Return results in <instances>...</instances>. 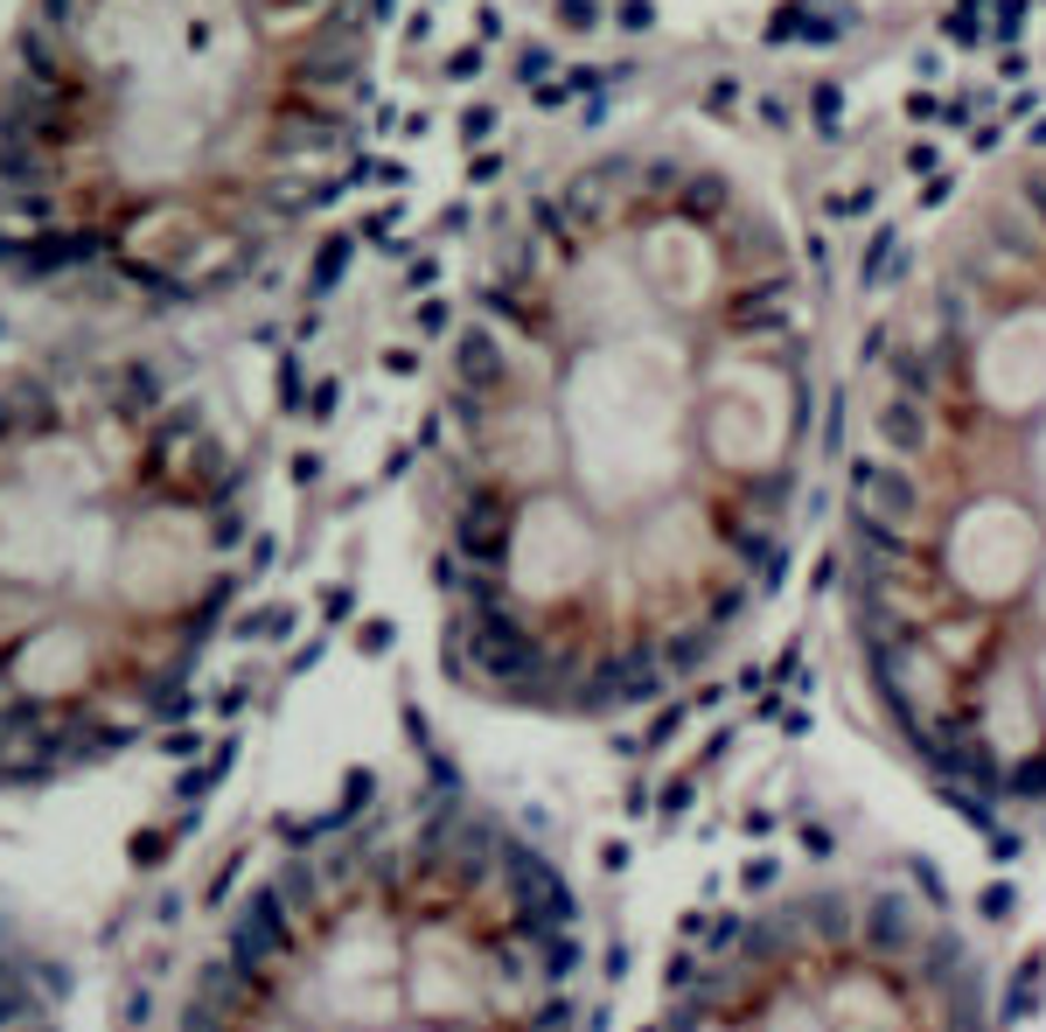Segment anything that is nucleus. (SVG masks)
I'll list each match as a JSON object with an SVG mask.
<instances>
[{
  "label": "nucleus",
  "mask_w": 1046,
  "mask_h": 1032,
  "mask_svg": "<svg viewBox=\"0 0 1046 1032\" xmlns=\"http://www.w3.org/2000/svg\"><path fill=\"white\" fill-rule=\"evenodd\" d=\"M649 1032H998V1004L941 893L817 879L719 914Z\"/></svg>",
  "instance_id": "423d86ee"
},
{
  "label": "nucleus",
  "mask_w": 1046,
  "mask_h": 1032,
  "mask_svg": "<svg viewBox=\"0 0 1046 1032\" xmlns=\"http://www.w3.org/2000/svg\"><path fill=\"white\" fill-rule=\"evenodd\" d=\"M0 1032H70L63 970L8 900H0Z\"/></svg>",
  "instance_id": "0eeeda50"
},
{
  "label": "nucleus",
  "mask_w": 1046,
  "mask_h": 1032,
  "mask_svg": "<svg viewBox=\"0 0 1046 1032\" xmlns=\"http://www.w3.org/2000/svg\"><path fill=\"white\" fill-rule=\"evenodd\" d=\"M398 0H14L0 294L175 335L251 301L356 181Z\"/></svg>",
  "instance_id": "f03ea898"
},
{
  "label": "nucleus",
  "mask_w": 1046,
  "mask_h": 1032,
  "mask_svg": "<svg viewBox=\"0 0 1046 1032\" xmlns=\"http://www.w3.org/2000/svg\"><path fill=\"white\" fill-rule=\"evenodd\" d=\"M258 559V454L175 335L0 356V796L168 726Z\"/></svg>",
  "instance_id": "20e7f679"
},
{
  "label": "nucleus",
  "mask_w": 1046,
  "mask_h": 1032,
  "mask_svg": "<svg viewBox=\"0 0 1046 1032\" xmlns=\"http://www.w3.org/2000/svg\"><path fill=\"white\" fill-rule=\"evenodd\" d=\"M866 363L921 412L907 461L845 454L830 551L879 733L970 824L1046 809V147Z\"/></svg>",
  "instance_id": "7ed1b4c3"
},
{
  "label": "nucleus",
  "mask_w": 1046,
  "mask_h": 1032,
  "mask_svg": "<svg viewBox=\"0 0 1046 1032\" xmlns=\"http://www.w3.org/2000/svg\"><path fill=\"white\" fill-rule=\"evenodd\" d=\"M580 893L447 775L286 830L203 928L161 1032H580Z\"/></svg>",
  "instance_id": "39448f33"
},
{
  "label": "nucleus",
  "mask_w": 1046,
  "mask_h": 1032,
  "mask_svg": "<svg viewBox=\"0 0 1046 1032\" xmlns=\"http://www.w3.org/2000/svg\"><path fill=\"white\" fill-rule=\"evenodd\" d=\"M823 237L712 154L614 140L503 203L426 426L440 664L482 705H663L789 572Z\"/></svg>",
  "instance_id": "f257e3e1"
}]
</instances>
